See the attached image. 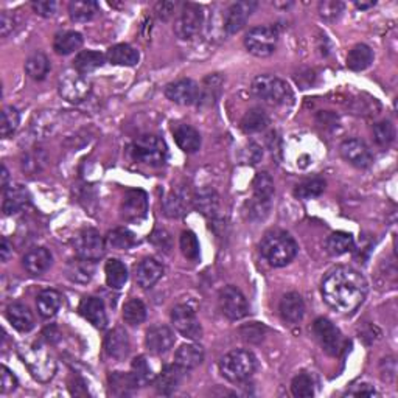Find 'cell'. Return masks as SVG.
Segmentation results:
<instances>
[{
    "label": "cell",
    "mask_w": 398,
    "mask_h": 398,
    "mask_svg": "<svg viewBox=\"0 0 398 398\" xmlns=\"http://www.w3.org/2000/svg\"><path fill=\"white\" fill-rule=\"evenodd\" d=\"M322 296L333 310L342 315H352L364 302L367 281L363 274L352 268H335L322 280Z\"/></svg>",
    "instance_id": "6da1fadb"
},
{
    "label": "cell",
    "mask_w": 398,
    "mask_h": 398,
    "mask_svg": "<svg viewBox=\"0 0 398 398\" xmlns=\"http://www.w3.org/2000/svg\"><path fill=\"white\" fill-rule=\"evenodd\" d=\"M299 252V246L294 238L285 230L268 232L260 243V254L274 268L286 266Z\"/></svg>",
    "instance_id": "7a4b0ae2"
},
{
    "label": "cell",
    "mask_w": 398,
    "mask_h": 398,
    "mask_svg": "<svg viewBox=\"0 0 398 398\" xmlns=\"http://www.w3.org/2000/svg\"><path fill=\"white\" fill-rule=\"evenodd\" d=\"M17 352H19L23 364L28 367L30 373L39 383H48L54 377V373H57V361L52 357V353L47 352V348L39 344V342L21 346L17 348Z\"/></svg>",
    "instance_id": "3957f363"
},
{
    "label": "cell",
    "mask_w": 398,
    "mask_h": 398,
    "mask_svg": "<svg viewBox=\"0 0 398 398\" xmlns=\"http://www.w3.org/2000/svg\"><path fill=\"white\" fill-rule=\"evenodd\" d=\"M257 369V358L249 350H232L219 361V372L230 383H241Z\"/></svg>",
    "instance_id": "277c9868"
},
{
    "label": "cell",
    "mask_w": 398,
    "mask_h": 398,
    "mask_svg": "<svg viewBox=\"0 0 398 398\" xmlns=\"http://www.w3.org/2000/svg\"><path fill=\"white\" fill-rule=\"evenodd\" d=\"M252 94L268 105L281 106L292 100L291 88L286 81L272 75H260L252 81Z\"/></svg>",
    "instance_id": "5b68a950"
},
{
    "label": "cell",
    "mask_w": 398,
    "mask_h": 398,
    "mask_svg": "<svg viewBox=\"0 0 398 398\" xmlns=\"http://www.w3.org/2000/svg\"><path fill=\"white\" fill-rule=\"evenodd\" d=\"M131 156L136 162L150 165V167H162L167 161V145L159 136L145 134L132 142Z\"/></svg>",
    "instance_id": "8992f818"
},
{
    "label": "cell",
    "mask_w": 398,
    "mask_h": 398,
    "mask_svg": "<svg viewBox=\"0 0 398 398\" xmlns=\"http://www.w3.org/2000/svg\"><path fill=\"white\" fill-rule=\"evenodd\" d=\"M279 44V32L274 27L260 26L250 28L246 38H244V46L248 52L254 57L266 58L271 57Z\"/></svg>",
    "instance_id": "52a82bcc"
},
{
    "label": "cell",
    "mask_w": 398,
    "mask_h": 398,
    "mask_svg": "<svg viewBox=\"0 0 398 398\" xmlns=\"http://www.w3.org/2000/svg\"><path fill=\"white\" fill-rule=\"evenodd\" d=\"M204 26L203 8L196 3H183L175 22V33L182 41H190L201 33Z\"/></svg>",
    "instance_id": "ba28073f"
},
{
    "label": "cell",
    "mask_w": 398,
    "mask_h": 398,
    "mask_svg": "<svg viewBox=\"0 0 398 398\" xmlns=\"http://www.w3.org/2000/svg\"><path fill=\"white\" fill-rule=\"evenodd\" d=\"M59 95L70 103H81L90 95L92 84L88 78L75 69L61 73L58 79Z\"/></svg>",
    "instance_id": "9c48e42d"
},
{
    "label": "cell",
    "mask_w": 398,
    "mask_h": 398,
    "mask_svg": "<svg viewBox=\"0 0 398 398\" xmlns=\"http://www.w3.org/2000/svg\"><path fill=\"white\" fill-rule=\"evenodd\" d=\"M73 249L78 257L88 260H100L103 255H105L106 249V241L103 240V237L100 235V232L97 229H83L79 230L78 234L73 237Z\"/></svg>",
    "instance_id": "30bf717a"
},
{
    "label": "cell",
    "mask_w": 398,
    "mask_h": 398,
    "mask_svg": "<svg viewBox=\"0 0 398 398\" xmlns=\"http://www.w3.org/2000/svg\"><path fill=\"white\" fill-rule=\"evenodd\" d=\"M313 333L324 352L332 355V357H339L342 348H344V338L332 321L327 317H317L313 324Z\"/></svg>",
    "instance_id": "8fae6325"
},
{
    "label": "cell",
    "mask_w": 398,
    "mask_h": 398,
    "mask_svg": "<svg viewBox=\"0 0 398 398\" xmlns=\"http://www.w3.org/2000/svg\"><path fill=\"white\" fill-rule=\"evenodd\" d=\"M219 308L230 321H240L249 313V305L244 294L237 286H224L218 296Z\"/></svg>",
    "instance_id": "7c38bea8"
},
{
    "label": "cell",
    "mask_w": 398,
    "mask_h": 398,
    "mask_svg": "<svg viewBox=\"0 0 398 398\" xmlns=\"http://www.w3.org/2000/svg\"><path fill=\"white\" fill-rule=\"evenodd\" d=\"M171 324L177 333L192 341L203 338V327L195 311L187 305H177L171 311Z\"/></svg>",
    "instance_id": "4fadbf2b"
},
{
    "label": "cell",
    "mask_w": 398,
    "mask_h": 398,
    "mask_svg": "<svg viewBox=\"0 0 398 398\" xmlns=\"http://www.w3.org/2000/svg\"><path fill=\"white\" fill-rule=\"evenodd\" d=\"M165 95L176 105L192 106L199 103L201 86L190 78L177 79L175 83H170L165 89Z\"/></svg>",
    "instance_id": "5bb4252c"
},
{
    "label": "cell",
    "mask_w": 398,
    "mask_h": 398,
    "mask_svg": "<svg viewBox=\"0 0 398 398\" xmlns=\"http://www.w3.org/2000/svg\"><path fill=\"white\" fill-rule=\"evenodd\" d=\"M121 217L125 221L136 223L143 219L148 212V195L143 190H128L121 201Z\"/></svg>",
    "instance_id": "9a60e30c"
},
{
    "label": "cell",
    "mask_w": 398,
    "mask_h": 398,
    "mask_svg": "<svg viewBox=\"0 0 398 398\" xmlns=\"http://www.w3.org/2000/svg\"><path fill=\"white\" fill-rule=\"evenodd\" d=\"M341 156L357 168H369L373 162L372 151L363 140L347 139L339 146Z\"/></svg>",
    "instance_id": "2e32d148"
},
{
    "label": "cell",
    "mask_w": 398,
    "mask_h": 398,
    "mask_svg": "<svg viewBox=\"0 0 398 398\" xmlns=\"http://www.w3.org/2000/svg\"><path fill=\"white\" fill-rule=\"evenodd\" d=\"M257 8V2H237L232 3L226 11L224 16V30L229 34H235L246 26L250 14Z\"/></svg>",
    "instance_id": "e0dca14e"
},
{
    "label": "cell",
    "mask_w": 398,
    "mask_h": 398,
    "mask_svg": "<svg viewBox=\"0 0 398 398\" xmlns=\"http://www.w3.org/2000/svg\"><path fill=\"white\" fill-rule=\"evenodd\" d=\"M78 311H79V315H81L86 321L90 322L95 328H100V330L106 328L108 326L106 308H105V302H103L100 297H95V296L83 297L81 302H79Z\"/></svg>",
    "instance_id": "ac0fdd59"
},
{
    "label": "cell",
    "mask_w": 398,
    "mask_h": 398,
    "mask_svg": "<svg viewBox=\"0 0 398 398\" xmlns=\"http://www.w3.org/2000/svg\"><path fill=\"white\" fill-rule=\"evenodd\" d=\"M176 342V336L173 330L167 326H155L151 327L145 336V344L148 350L156 355H163L173 348Z\"/></svg>",
    "instance_id": "d6986e66"
},
{
    "label": "cell",
    "mask_w": 398,
    "mask_h": 398,
    "mask_svg": "<svg viewBox=\"0 0 398 398\" xmlns=\"http://www.w3.org/2000/svg\"><path fill=\"white\" fill-rule=\"evenodd\" d=\"M163 275V265L156 259H143L139 265L134 268V280L136 283L148 290V288L155 286Z\"/></svg>",
    "instance_id": "ffe728a7"
},
{
    "label": "cell",
    "mask_w": 398,
    "mask_h": 398,
    "mask_svg": "<svg viewBox=\"0 0 398 398\" xmlns=\"http://www.w3.org/2000/svg\"><path fill=\"white\" fill-rule=\"evenodd\" d=\"M193 203V196L188 193V188L176 187L163 199L165 215L170 218H179L186 215L190 206Z\"/></svg>",
    "instance_id": "44dd1931"
},
{
    "label": "cell",
    "mask_w": 398,
    "mask_h": 398,
    "mask_svg": "<svg viewBox=\"0 0 398 398\" xmlns=\"http://www.w3.org/2000/svg\"><path fill=\"white\" fill-rule=\"evenodd\" d=\"M30 204L28 190L21 183H11L3 190V204L2 210L5 215H14Z\"/></svg>",
    "instance_id": "7402d4cb"
},
{
    "label": "cell",
    "mask_w": 398,
    "mask_h": 398,
    "mask_svg": "<svg viewBox=\"0 0 398 398\" xmlns=\"http://www.w3.org/2000/svg\"><path fill=\"white\" fill-rule=\"evenodd\" d=\"M280 316L288 324H299L305 316V302L299 292H288L280 301Z\"/></svg>",
    "instance_id": "603a6c76"
},
{
    "label": "cell",
    "mask_w": 398,
    "mask_h": 398,
    "mask_svg": "<svg viewBox=\"0 0 398 398\" xmlns=\"http://www.w3.org/2000/svg\"><path fill=\"white\" fill-rule=\"evenodd\" d=\"M52 254L46 248H33L23 255V268L32 275H42L52 266Z\"/></svg>",
    "instance_id": "cb8c5ba5"
},
{
    "label": "cell",
    "mask_w": 398,
    "mask_h": 398,
    "mask_svg": "<svg viewBox=\"0 0 398 398\" xmlns=\"http://www.w3.org/2000/svg\"><path fill=\"white\" fill-rule=\"evenodd\" d=\"M183 369H181L179 366H165L163 370L161 372V375L155 378V388L162 395H170L179 388V384L182 381L183 377Z\"/></svg>",
    "instance_id": "d4e9b609"
},
{
    "label": "cell",
    "mask_w": 398,
    "mask_h": 398,
    "mask_svg": "<svg viewBox=\"0 0 398 398\" xmlns=\"http://www.w3.org/2000/svg\"><path fill=\"white\" fill-rule=\"evenodd\" d=\"M8 322L21 333H28L34 328L33 313L23 304H11L7 307Z\"/></svg>",
    "instance_id": "484cf974"
},
{
    "label": "cell",
    "mask_w": 398,
    "mask_h": 398,
    "mask_svg": "<svg viewBox=\"0 0 398 398\" xmlns=\"http://www.w3.org/2000/svg\"><path fill=\"white\" fill-rule=\"evenodd\" d=\"M95 274V261L88 259H73L66 266V275L67 279L75 281V283L86 285L89 283Z\"/></svg>",
    "instance_id": "4316f807"
},
{
    "label": "cell",
    "mask_w": 398,
    "mask_h": 398,
    "mask_svg": "<svg viewBox=\"0 0 398 398\" xmlns=\"http://www.w3.org/2000/svg\"><path fill=\"white\" fill-rule=\"evenodd\" d=\"M130 339L123 328H114L105 339V348L109 357L114 359H125L130 355Z\"/></svg>",
    "instance_id": "83f0119b"
},
{
    "label": "cell",
    "mask_w": 398,
    "mask_h": 398,
    "mask_svg": "<svg viewBox=\"0 0 398 398\" xmlns=\"http://www.w3.org/2000/svg\"><path fill=\"white\" fill-rule=\"evenodd\" d=\"M173 136L176 145L179 146L183 152L192 155V152H196L201 148V136L193 126L186 123L176 125L173 128Z\"/></svg>",
    "instance_id": "f1b7e54d"
},
{
    "label": "cell",
    "mask_w": 398,
    "mask_h": 398,
    "mask_svg": "<svg viewBox=\"0 0 398 398\" xmlns=\"http://www.w3.org/2000/svg\"><path fill=\"white\" fill-rule=\"evenodd\" d=\"M204 361V348L198 344H183L175 355V364L183 370H192Z\"/></svg>",
    "instance_id": "f546056e"
},
{
    "label": "cell",
    "mask_w": 398,
    "mask_h": 398,
    "mask_svg": "<svg viewBox=\"0 0 398 398\" xmlns=\"http://www.w3.org/2000/svg\"><path fill=\"white\" fill-rule=\"evenodd\" d=\"M106 59L114 66L132 67L139 63L140 54L139 50H136V48L130 44H117L109 48L106 53Z\"/></svg>",
    "instance_id": "4dcf8cb0"
},
{
    "label": "cell",
    "mask_w": 398,
    "mask_h": 398,
    "mask_svg": "<svg viewBox=\"0 0 398 398\" xmlns=\"http://www.w3.org/2000/svg\"><path fill=\"white\" fill-rule=\"evenodd\" d=\"M106 57L100 52L95 50H84L79 52L75 61H73V69L81 73V75H89V73L95 72L97 69L105 64Z\"/></svg>",
    "instance_id": "1f68e13d"
},
{
    "label": "cell",
    "mask_w": 398,
    "mask_h": 398,
    "mask_svg": "<svg viewBox=\"0 0 398 398\" xmlns=\"http://www.w3.org/2000/svg\"><path fill=\"white\" fill-rule=\"evenodd\" d=\"M83 46V36L78 32H63L54 36L53 41V50L57 52L61 57H66V54H70L73 52H77Z\"/></svg>",
    "instance_id": "d6a6232c"
},
{
    "label": "cell",
    "mask_w": 398,
    "mask_h": 398,
    "mask_svg": "<svg viewBox=\"0 0 398 398\" xmlns=\"http://www.w3.org/2000/svg\"><path fill=\"white\" fill-rule=\"evenodd\" d=\"M63 304V297L61 294L54 290H44L39 292L38 299H36V305H38V311L42 317L50 319L58 313Z\"/></svg>",
    "instance_id": "836d02e7"
},
{
    "label": "cell",
    "mask_w": 398,
    "mask_h": 398,
    "mask_svg": "<svg viewBox=\"0 0 398 398\" xmlns=\"http://www.w3.org/2000/svg\"><path fill=\"white\" fill-rule=\"evenodd\" d=\"M100 13V7L94 0H73L69 3V16L73 22H89Z\"/></svg>",
    "instance_id": "e575fe53"
},
{
    "label": "cell",
    "mask_w": 398,
    "mask_h": 398,
    "mask_svg": "<svg viewBox=\"0 0 398 398\" xmlns=\"http://www.w3.org/2000/svg\"><path fill=\"white\" fill-rule=\"evenodd\" d=\"M373 63V52L369 46L357 44L347 54V67L353 72L366 70Z\"/></svg>",
    "instance_id": "d590c367"
},
{
    "label": "cell",
    "mask_w": 398,
    "mask_h": 398,
    "mask_svg": "<svg viewBox=\"0 0 398 398\" xmlns=\"http://www.w3.org/2000/svg\"><path fill=\"white\" fill-rule=\"evenodd\" d=\"M105 275L106 283L112 290H121L128 281V269L126 266L117 259H111L105 265Z\"/></svg>",
    "instance_id": "8d00e7d4"
},
{
    "label": "cell",
    "mask_w": 398,
    "mask_h": 398,
    "mask_svg": "<svg viewBox=\"0 0 398 398\" xmlns=\"http://www.w3.org/2000/svg\"><path fill=\"white\" fill-rule=\"evenodd\" d=\"M26 72L34 81H42L48 75V72H50L48 58L42 52H34L33 54H30L26 61Z\"/></svg>",
    "instance_id": "74e56055"
},
{
    "label": "cell",
    "mask_w": 398,
    "mask_h": 398,
    "mask_svg": "<svg viewBox=\"0 0 398 398\" xmlns=\"http://www.w3.org/2000/svg\"><path fill=\"white\" fill-rule=\"evenodd\" d=\"M269 125V117L268 114L263 111L261 108H252L244 114V117L241 119V130L246 134H255L265 130Z\"/></svg>",
    "instance_id": "f35d334b"
},
{
    "label": "cell",
    "mask_w": 398,
    "mask_h": 398,
    "mask_svg": "<svg viewBox=\"0 0 398 398\" xmlns=\"http://www.w3.org/2000/svg\"><path fill=\"white\" fill-rule=\"evenodd\" d=\"M355 246V240L350 234L347 232H333L332 235L327 238L326 249L330 255H342L352 250Z\"/></svg>",
    "instance_id": "ab89813d"
},
{
    "label": "cell",
    "mask_w": 398,
    "mask_h": 398,
    "mask_svg": "<svg viewBox=\"0 0 398 398\" xmlns=\"http://www.w3.org/2000/svg\"><path fill=\"white\" fill-rule=\"evenodd\" d=\"M136 243H137L136 235H134L130 229H125V228L114 229L112 232H109L106 237L108 246H111L112 249H117V250L131 249L132 246H136Z\"/></svg>",
    "instance_id": "60d3db41"
},
{
    "label": "cell",
    "mask_w": 398,
    "mask_h": 398,
    "mask_svg": "<svg viewBox=\"0 0 398 398\" xmlns=\"http://www.w3.org/2000/svg\"><path fill=\"white\" fill-rule=\"evenodd\" d=\"M131 378L136 388H142V386H148L155 381V375H152L151 366L148 364L145 357H139L132 361L131 366Z\"/></svg>",
    "instance_id": "b9f144b4"
},
{
    "label": "cell",
    "mask_w": 398,
    "mask_h": 398,
    "mask_svg": "<svg viewBox=\"0 0 398 398\" xmlns=\"http://www.w3.org/2000/svg\"><path fill=\"white\" fill-rule=\"evenodd\" d=\"M193 203L203 215L206 217H215L218 212V195L213 192V190H203L193 198Z\"/></svg>",
    "instance_id": "7bdbcfd3"
},
{
    "label": "cell",
    "mask_w": 398,
    "mask_h": 398,
    "mask_svg": "<svg viewBox=\"0 0 398 398\" xmlns=\"http://www.w3.org/2000/svg\"><path fill=\"white\" fill-rule=\"evenodd\" d=\"M254 188V198L260 201H269L271 203L274 195V181L272 177L266 171H260L257 173L252 181Z\"/></svg>",
    "instance_id": "ee69618b"
},
{
    "label": "cell",
    "mask_w": 398,
    "mask_h": 398,
    "mask_svg": "<svg viewBox=\"0 0 398 398\" xmlns=\"http://www.w3.org/2000/svg\"><path fill=\"white\" fill-rule=\"evenodd\" d=\"M326 190V181L321 177H313V179H307L301 183H297L294 188V196L299 199H313L321 196Z\"/></svg>",
    "instance_id": "f6af8a7d"
},
{
    "label": "cell",
    "mask_w": 398,
    "mask_h": 398,
    "mask_svg": "<svg viewBox=\"0 0 398 398\" xmlns=\"http://www.w3.org/2000/svg\"><path fill=\"white\" fill-rule=\"evenodd\" d=\"M291 392L294 397H299V398L313 397L315 395V378L307 372L299 373V375L292 378Z\"/></svg>",
    "instance_id": "bcb514c9"
},
{
    "label": "cell",
    "mask_w": 398,
    "mask_h": 398,
    "mask_svg": "<svg viewBox=\"0 0 398 398\" xmlns=\"http://www.w3.org/2000/svg\"><path fill=\"white\" fill-rule=\"evenodd\" d=\"M146 319V307L139 299H131L123 307V321L130 326H140Z\"/></svg>",
    "instance_id": "7dc6e473"
},
{
    "label": "cell",
    "mask_w": 398,
    "mask_h": 398,
    "mask_svg": "<svg viewBox=\"0 0 398 398\" xmlns=\"http://www.w3.org/2000/svg\"><path fill=\"white\" fill-rule=\"evenodd\" d=\"M179 246L183 257L190 261H196L199 259V241L192 230H183L181 234Z\"/></svg>",
    "instance_id": "c3c4849f"
},
{
    "label": "cell",
    "mask_w": 398,
    "mask_h": 398,
    "mask_svg": "<svg viewBox=\"0 0 398 398\" xmlns=\"http://www.w3.org/2000/svg\"><path fill=\"white\" fill-rule=\"evenodd\" d=\"M373 139H375V142L386 148V146H389L392 142H394L395 139V128L394 125L390 123V121H379L375 126H373Z\"/></svg>",
    "instance_id": "681fc988"
},
{
    "label": "cell",
    "mask_w": 398,
    "mask_h": 398,
    "mask_svg": "<svg viewBox=\"0 0 398 398\" xmlns=\"http://www.w3.org/2000/svg\"><path fill=\"white\" fill-rule=\"evenodd\" d=\"M221 78L218 75H210L209 78H206V81L201 88V97H199V103H207L210 105L212 101H215V98L219 94V89H221Z\"/></svg>",
    "instance_id": "f907efd6"
},
{
    "label": "cell",
    "mask_w": 398,
    "mask_h": 398,
    "mask_svg": "<svg viewBox=\"0 0 398 398\" xmlns=\"http://www.w3.org/2000/svg\"><path fill=\"white\" fill-rule=\"evenodd\" d=\"M21 115L19 111L13 106H7L2 112V137H10L14 134L19 126Z\"/></svg>",
    "instance_id": "816d5d0a"
},
{
    "label": "cell",
    "mask_w": 398,
    "mask_h": 398,
    "mask_svg": "<svg viewBox=\"0 0 398 398\" xmlns=\"http://www.w3.org/2000/svg\"><path fill=\"white\" fill-rule=\"evenodd\" d=\"M109 383H111V388L114 389L115 394H119V395H125L128 394V390L136 388V384H134L131 378V373L125 375V373H121V372H115L111 377H109Z\"/></svg>",
    "instance_id": "f5cc1de1"
},
{
    "label": "cell",
    "mask_w": 398,
    "mask_h": 398,
    "mask_svg": "<svg viewBox=\"0 0 398 398\" xmlns=\"http://www.w3.org/2000/svg\"><path fill=\"white\" fill-rule=\"evenodd\" d=\"M342 11H344V3L336 2V0H327V2H321L319 5L321 17L326 21L338 19Z\"/></svg>",
    "instance_id": "db71d44e"
},
{
    "label": "cell",
    "mask_w": 398,
    "mask_h": 398,
    "mask_svg": "<svg viewBox=\"0 0 398 398\" xmlns=\"http://www.w3.org/2000/svg\"><path fill=\"white\" fill-rule=\"evenodd\" d=\"M17 389V378L8 367L2 366L0 369V392L2 394H11Z\"/></svg>",
    "instance_id": "11a10c76"
},
{
    "label": "cell",
    "mask_w": 398,
    "mask_h": 398,
    "mask_svg": "<svg viewBox=\"0 0 398 398\" xmlns=\"http://www.w3.org/2000/svg\"><path fill=\"white\" fill-rule=\"evenodd\" d=\"M150 241L152 243V246L157 248L159 250H163V252H170L171 249V237L165 229H156L150 237Z\"/></svg>",
    "instance_id": "9f6ffc18"
},
{
    "label": "cell",
    "mask_w": 398,
    "mask_h": 398,
    "mask_svg": "<svg viewBox=\"0 0 398 398\" xmlns=\"http://www.w3.org/2000/svg\"><path fill=\"white\" fill-rule=\"evenodd\" d=\"M32 7L36 14H39L42 17H52L54 13H57L58 3L53 2V0H34V2L32 3Z\"/></svg>",
    "instance_id": "6f0895ef"
},
{
    "label": "cell",
    "mask_w": 398,
    "mask_h": 398,
    "mask_svg": "<svg viewBox=\"0 0 398 398\" xmlns=\"http://www.w3.org/2000/svg\"><path fill=\"white\" fill-rule=\"evenodd\" d=\"M14 16L8 13V11H3L2 17H0V34L3 36H8L11 32H13L14 28Z\"/></svg>",
    "instance_id": "680465c9"
},
{
    "label": "cell",
    "mask_w": 398,
    "mask_h": 398,
    "mask_svg": "<svg viewBox=\"0 0 398 398\" xmlns=\"http://www.w3.org/2000/svg\"><path fill=\"white\" fill-rule=\"evenodd\" d=\"M175 8H176V3H173V2H162V3H157L156 13H157L159 17H161V19L167 21L168 17L173 14Z\"/></svg>",
    "instance_id": "91938a15"
},
{
    "label": "cell",
    "mask_w": 398,
    "mask_h": 398,
    "mask_svg": "<svg viewBox=\"0 0 398 398\" xmlns=\"http://www.w3.org/2000/svg\"><path fill=\"white\" fill-rule=\"evenodd\" d=\"M350 395H357V397H372V395H377V390L373 389V386L370 384H367V383H363V384H358V386H355V389L348 392Z\"/></svg>",
    "instance_id": "94428289"
},
{
    "label": "cell",
    "mask_w": 398,
    "mask_h": 398,
    "mask_svg": "<svg viewBox=\"0 0 398 398\" xmlns=\"http://www.w3.org/2000/svg\"><path fill=\"white\" fill-rule=\"evenodd\" d=\"M11 257H13V246H11V243L3 237L2 238V248H0V259H2L3 263H7Z\"/></svg>",
    "instance_id": "6125c7cd"
},
{
    "label": "cell",
    "mask_w": 398,
    "mask_h": 398,
    "mask_svg": "<svg viewBox=\"0 0 398 398\" xmlns=\"http://www.w3.org/2000/svg\"><path fill=\"white\" fill-rule=\"evenodd\" d=\"M263 157V151L259 145L250 143L249 145V151H248V161L250 163H259L260 159Z\"/></svg>",
    "instance_id": "be15d7a7"
},
{
    "label": "cell",
    "mask_w": 398,
    "mask_h": 398,
    "mask_svg": "<svg viewBox=\"0 0 398 398\" xmlns=\"http://www.w3.org/2000/svg\"><path fill=\"white\" fill-rule=\"evenodd\" d=\"M8 179H10V173L5 165H2V190L8 187Z\"/></svg>",
    "instance_id": "e7e4bbea"
},
{
    "label": "cell",
    "mask_w": 398,
    "mask_h": 398,
    "mask_svg": "<svg viewBox=\"0 0 398 398\" xmlns=\"http://www.w3.org/2000/svg\"><path fill=\"white\" fill-rule=\"evenodd\" d=\"M375 2H355V7L358 10H367V8H372Z\"/></svg>",
    "instance_id": "03108f58"
}]
</instances>
